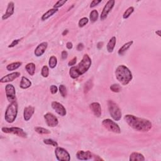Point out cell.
<instances>
[{
	"label": "cell",
	"instance_id": "obj_23",
	"mask_svg": "<svg viewBox=\"0 0 161 161\" xmlns=\"http://www.w3.org/2000/svg\"><path fill=\"white\" fill-rule=\"evenodd\" d=\"M58 11H59L58 9H55V8H52V9L49 10L47 11V12H45L44 15H42V21L47 20L52 17V15H54L55 13H56Z\"/></svg>",
	"mask_w": 161,
	"mask_h": 161
},
{
	"label": "cell",
	"instance_id": "obj_26",
	"mask_svg": "<svg viewBox=\"0 0 161 161\" xmlns=\"http://www.w3.org/2000/svg\"><path fill=\"white\" fill-rule=\"evenodd\" d=\"M35 131L37 133H39V134H50L51 133L50 131L48 129H46L44 128H42L40 127H36L34 128Z\"/></svg>",
	"mask_w": 161,
	"mask_h": 161
},
{
	"label": "cell",
	"instance_id": "obj_41",
	"mask_svg": "<svg viewBox=\"0 0 161 161\" xmlns=\"http://www.w3.org/2000/svg\"><path fill=\"white\" fill-rule=\"evenodd\" d=\"M68 52L66 50H63L61 53V57L63 60L64 59H66L67 58H68Z\"/></svg>",
	"mask_w": 161,
	"mask_h": 161
},
{
	"label": "cell",
	"instance_id": "obj_22",
	"mask_svg": "<svg viewBox=\"0 0 161 161\" xmlns=\"http://www.w3.org/2000/svg\"><path fill=\"white\" fill-rule=\"evenodd\" d=\"M116 42V38L115 37H113L110 39V40H109L108 43L107 44V50L109 53L113 52V51L114 50V49H115V47Z\"/></svg>",
	"mask_w": 161,
	"mask_h": 161
},
{
	"label": "cell",
	"instance_id": "obj_32",
	"mask_svg": "<svg viewBox=\"0 0 161 161\" xmlns=\"http://www.w3.org/2000/svg\"><path fill=\"white\" fill-rule=\"evenodd\" d=\"M41 75L44 77H47L49 75V69L47 66H44L42 68Z\"/></svg>",
	"mask_w": 161,
	"mask_h": 161
},
{
	"label": "cell",
	"instance_id": "obj_31",
	"mask_svg": "<svg viewBox=\"0 0 161 161\" xmlns=\"http://www.w3.org/2000/svg\"><path fill=\"white\" fill-rule=\"evenodd\" d=\"M111 91L114 93H119L121 91V88L118 84H113L109 87Z\"/></svg>",
	"mask_w": 161,
	"mask_h": 161
},
{
	"label": "cell",
	"instance_id": "obj_10",
	"mask_svg": "<svg viewBox=\"0 0 161 161\" xmlns=\"http://www.w3.org/2000/svg\"><path fill=\"white\" fill-rule=\"evenodd\" d=\"M115 0H109V1H107V4H106L105 7L103 8V11L101 13L100 15V19L101 20H104L108 17V15L109 13V12L112 11L113 8L115 5Z\"/></svg>",
	"mask_w": 161,
	"mask_h": 161
},
{
	"label": "cell",
	"instance_id": "obj_39",
	"mask_svg": "<svg viewBox=\"0 0 161 161\" xmlns=\"http://www.w3.org/2000/svg\"><path fill=\"white\" fill-rule=\"evenodd\" d=\"M20 39H18V40H14L12 43H11V44H10V45L8 46V47L9 48H12V47H14L15 45H17L18 44H19V42H20Z\"/></svg>",
	"mask_w": 161,
	"mask_h": 161
},
{
	"label": "cell",
	"instance_id": "obj_8",
	"mask_svg": "<svg viewBox=\"0 0 161 161\" xmlns=\"http://www.w3.org/2000/svg\"><path fill=\"white\" fill-rule=\"evenodd\" d=\"M55 154H56V158L58 160L69 161L70 159L69 153L64 148L57 147L55 149Z\"/></svg>",
	"mask_w": 161,
	"mask_h": 161
},
{
	"label": "cell",
	"instance_id": "obj_43",
	"mask_svg": "<svg viewBox=\"0 0 161 161\" xmlns=\"http://www.w3.org/2000/svg\"><path fill=\"white\" fill-rule=\"evenodd\" d=\"M66 47L68 48V49H69V50L72 49V47H73L72 43L70 42H68V43H67V44H66Z\"/></svg>",
	"mask_w": 161,
	"mask_h": 161
},
{
	"label": "cell",
	"instance_id": "obj_25",
	"mask_svg": "<svg viewBox=\"0 0 161 161\" xmlns=\"http://www.w3.org/2000/svg\"><path fill=\"white\" fill-rule=\"evenodd\" d=\"M22 63L20 62H13V63H11L8 65L6 66V69L9 71H13V70H17L20 67L22 66Z\"/></svg>",
	"mask_w": 161,
	"mask_h": 161
},
{
	"label": "cell",
	"instance_id": "obj_20",
	"mask_svg": "<svg viewBox=\"0 0 161 161\" xmlns=\"http://www.w3.org/2000/svg\"><path fill=\"white\" fill-rule=\"evenodd\" d=\"M31 86H32V82H31L28 78L23 76L22 77L20 84V87L22 89H26L29 88Z\"/></svg>",
	"mask_w": 161,
	"mask_h": 161
},
{
	"label": "cell",
	"instance_id": "obj_14",
	"mask_svg": "<svg viewBox=\"0 0 161 161\" xmlns=\"http://www.w3.org/2000/svg\"><path fill=\"white\" fill-rule=\"evenodd\" d=\"M21 74L19 72H14L9 74H7L6 76H4L2 77L1 80H0V82L1 83H5V82H12L15 79H16L17 78L20 76Z\"/></svg>",
	"mask_w": 161,
	"mask_h": 161
},
{
	"label": "cell",
	"instance_id": "obj_12",
	"mask_svg": "<svg viewBox=\"0 0 161 161\" xmlns=\"http://www.w3.org/2000/svg\"><path fill=\"white\" fill-rule=\"evenodd\" d=\"M51 106H52V108L56 111L58 115H59L61 116H64L66 115V109L64 106L60 103L57 101H53L52 104H51Z\"/></svg>",
	"mask_w": 161,
	"mask_h": 161
},
{
	"label": "cell",
	"instance_id": "obj_40",
	"mask_svg": "<svg viewBox=\"0 0 161 161\" xmlns=\"http://www.w3.org/2000/svg\"><path fill=\"white\" fill-rule=\"evenodd\" d=\"M76 62H77V57H74L71 61L69 62L68 66H74V65L76 64Z\"/></svg>",
	"mask_w": 161,
	"mask_h": 161
},
{
	"label": "cell",
	"instance_id": "obj_44",
	"mask_svg": "<svg viewBox=\"0 0 161 161\" xmlns=\"http://www.w3.org/2000/svg\"><path fill=\"white\" fill-rule=\"evenodd\" d=\"M103 42H100L98 43L97 48L98 49H101L102 47H103Z\"/></svg>",
	"mask_w": 161,
	"mask_h": 161
},
{
	"label": "cell",
	"instance_id": "obj_30",
	"mask_svg": "<svg viewBox=\"0 0 161 161\" xmlns=\"http://www.w3.org/2000/svg\"><path fill=\"white\" fill-rule=\"evenodd\" d=\"M93 82L91 80H89L88 81H87V82L85 84L84 87V93H88L90 89H91L93 87Z\"/></svg>",
	"mask_w": 161,
	"mask_h": 161
},
{
	"label": "cell",
	"instance_id": "obj_35",
	"mask_svg": "<svg viewBox=\"0 0 161 161\" xmlns=\"http://www.w3.org/2000/svg\"><path fill=\"white\" fill-rule=\"evenodd\" d=\"M59 92L61 96L63 98H66L67 96V89L66 88V86L63 84H61L59 86Z\"/></svg>",
	"mask_w": 161,
	"mask_h": 161
},
{
	"label": "cell",
	"instance_id": "obj_45",
	"mask_svg": "<svg viewBox=\"0 0 161 161\" xmlns=\"http://www.w3.org/2000/svg\"><path fill=\"white\" fill-rule=\"evenodd\" d=\"M68 33H69V30H65L63 32V33H62V35H63V36H65V35H68Z\"/></svg>",
	"mask_w": 161,
	"mask_h": 161
},
{
	"label": "cell",
	"instance_id": "obj_4",
	"mask_svg": "<svg viewBox=\"0 0 161 161\" xmlns=\"http://www.w3.org/2000/svg\"><path fill=\"white\" fill-rule=\"evenodd\" d=\"M18 114V104L16 101L11 103L7 107L5 114V119L9 123H12L17 118Z\"/></svg>",
	"mask_w": 161,
	"mask_h": 161
},
{
	"label": "cell",
	"instance_id": "obj_33",
	"mask_svg": "<svg viewBox=\"0 0 161 161\" xmlns=\"http://www.w3.org/2000/svg\"><path fill=\"white\" fill-rule=\"evenodd\" d=\"M44 143L46 145H52L54 147H58V143L52 139H44Z\"/></svg>",
	"mask_w": 161,
	"mask_h": 161
},
{
	"label": "cell",
	"instance_id": "obj_42",
	"mask_svg": "<svg viewBox=\"0 0 161 161\" xmlns=\"http://www.w3.org/2000/svg\"><path fill=\"white\" fill-rule=\"evenodd\" d=\"M84 45L82 43H79V44H78V45H77V50L78 51H82L84 49Z\"/></svg>",
	"mask_w": 161,
	"mask_h": 161
},
{
	"label": "cell",
	"instance_id": "obj_5",
	"mask_svg": "<svg viewBox=\"0 0 161 161\" xmlns=\"http://www.w3.org/2000/svg\"><path fill=\"white\" fill-rule=\"evenodd\" d=\"M108 108L109 115L115 121H120L121 118L122 113L121 109L115 101L113 100H109L108 101Z\"/></svg>",
	"mask_w": 161,
	"mask_h": 161
},
{
	"label": "cell",
	"instance_id": "obj_37",
	"mask_svg": "<svg viewBox=\"0 0 161 161\" xmlns=\"http://www.w3.org/2000/svg\"><path fill=\"white\" fill-rule=\"evenodd\" d=\"M50 91L52 95H55V94H56L58 91V88L56 85H52L50 86Z\"/></svg>",
	"mask_w": 161,
	"mask_h": 161
},
{
	"label": "cell",
	"instance_id": "obj_27",
	"mask_svg": "<svg viewBox=\"0 0 161 161\" xmlns=\"http://www.w3.org/2000/svg\"><path fill=\"white\" fill-rule=\"evenodd\" d=\"M98 17H99V13L98 11L96 10H93L89 15V19L91 22H95L98 20Z\"/></svg>",
	"mask_w": 161,
	"mask_h": 161
},
{
	"label": "cell",
	"instance_id": "obj_36",
	"mask_svg": "<svg viewBox=\"0 0 161 161\" xmlns=\"http://www.w3.org/2000/svg\"><path fill=\"white\" fill-rule=\"evenodd\" d=\"M66 2H67V0H59V1H58L54 5V8H55V9H58V8H61V6H63Z\"/></svg>",
	"mask_w": 161,
	"mask_h": 161
},
{
	"label": "cell",
	"instance_id": "obj_46",
	"mask_svg": "<svg viewBox=\"0 0 161 161\" xmlns=\"http://www.w3.org/2000/svg\"><path fill=\"white\" fill-rule=\"evenodd\" d=\"M155 33H156V34H158L159 37H160V36H161V35H160V30H158V31H156V32H155Z\"/></svg>",
	"mask_w": 161,
	"mask_h": 161
},
{
	"label": "cell",
	"instance_id": "obj_18",
	"mask_svg": "<svg viewBox=\"0 0 161 161\" xmlns=\"http://www.w3.org/2000/svg\"><path fill=\"white\" fill-rule=\"evenodd\" d=\"M35 112V108L32 106H29L24 109L23 112V118L25 121H29L31 118L32 117Z\"/></svg>",
	"mask_w": 161,
	"mask_h": 161
},
{
	"label": "cell",
	"instance_id": "obj_28",
	"mask_svg": "<svg viewBox=\"0 0 161 161\" xmlns=\"http://www.w3.org/2000/svg\"><path fill=\"white\" fill-rule=\"evenodd\" d=\"M57 64V59L55 56H51L49 59V65L50 68L54 69L56 67Z\"/></svg>",
	"mask_w": 161,
	"mask_h": 161
},
{
	"label": "cell",
	"instance_id": "obj_19",
	"mask_svg": "<svg viewBox=\"0 0 161 161\" xmlns=\"http://www.w3.org/2000/svg\"><path fill=\"white\" fill-rule=\"evenodd\" d=\"M133 44V41L132 40L125 43V44H123L120 48L118 51V55H120V56H123V55L128 50V49Z\"/></svg>",
	"mask_w": 161,
	"mask_h": 161
},
{
	"label": "cell",
	"instance_id": "obj_7",
	"mask_svg": "<svg viewBox=\"0 0 161 161\" xmlns=\"http://www.w3.org/2000/svg\"><path fill=\"white\" fill-rule=\"evenodd\" d=\"M1 131L5 133H11V134L16 135L18 137H22V138H26L27 134L21 128L19 127H3Z\"/></svg>",
	"mask_w": 161,
	"mask_h": 161
},
{
	"label": "cell",
	"instance_id": "obj_21",
	"mask_svg": "<svg viewBox=\"0 0 161 161\" xmlns=\"http://www.w3.org/2000/svg\"><path fill=\"white\" fill-rule=\"evenodd\" d=\"M129 160L130 161H135V160L144 161L145 160V158L142 154H140V153L133 152L130 154V155Z\"/></svg>",
	"mask_w": 161,
	"mask_h": 161
},
{
	"label": "cell",
	"instance_id": "obj_1",
	"mask_svg": "<svg viewBox=\"0 0 161 161\" xmlns=\"http://www.w3.org/2000/svg\"><path fill=\"white\" fill-rule=\"evenodd\" d=\"M124 120L130 127L139 132H148L152 128L151 121L132 115H126Z\"/></svg>",
	"mask_w": 161,
	"mask_h": 161
},
{
	"label": "cell",
	"instance_id": "obj_6",
	"mask_svg": "<svg viewBox=\"0 0 161 161\" xmlns=\"http://www.w3.org/2000/svg\"><path fill=\"white\" fill-rule=\"evenodd\" d=\"M102 125H103V126L106 129H107L109 132H112L115 133H121V129L118 126V125L111 119L107 118L103 120V121H102Z\"/></svg>",
	"mask_w": 161,
	"mask_h": 161
},
{
	"label": "cell",
	"instance_id": "obj_17",
	"mask_svg": "<svg viewBox=\"0 0 161 161\" xmlns=\"http://www.w3.org/2000/svg\"><path fill=\"white\" fill-rule=\"evenodd\" d=\"M90 109H91L93 113L96 117H100L101 115V107L99 103L94 102L89 105Z\"/></svg>",
	"mask_w": 161,
	"mask_h": 161
},
{
	"label": "cell",
	"instance_id": "obj_9",
	"mask_svg": "<svg viewBox=\"0 0 161 161\" xmlns=\"http://www.w3.org/2000/svg\"><path fill=\"white\" fill-rule=\"evenodd\" d=\"M5 92L7 100L10 103L16 100V91L13 85L11 84H7L5 87Z\"/></svg>",
	"mask_w": 161,
	"mask_h": 161
},
{
	"label": "cell",
	"instance_id": "obj_15",
	"mask_svg": "<svg viewBox=\"0 0 161 161\" xmlns=\"http://www.w3.org/2000/svg\"><path fill=\"white\" fill-rule=\"evenodd\" d=\"M15 12V4L13 1H10L8 4L7 9L5 15H3L2 19L3 20H6L8 18L12 16Z\"/></svg>",
	"mask_w": 161,
	"mask_h": 161
},
{
	"label": "cell",
	"instance_id": "obj_34",
	"mask_svg": "<svg viewBox=\"0 0 161 161\" xmlns=\"http://www.w3.org/2000/svg\"><path fill=\"white\" fill-rule=\"evenodd\" d=\"M88 22H89V19L88 18L86 17L82 18L79 21L78 25H79V27H80V28H82V27H84L86 25H87Z\"/></svg>",
	"mask_w": 161,
	"mask_h": 161
},
{
	"label": "cell",
	"instance_id": "obj_24",
	"mask_svg": "<svg viewBox=\"0 0 161 161\" xmlns=\"http://www.w3.org/2000/svg\"><path fill=\"white\" fill-rule=\"evenodd\" d=\"M35 64L33 62H30V63L27 64L25 66V69L26 72H28L30 76H33L35 72Z\"/></svg>",
	"mask_w": 161,
	"mask_h": 161
},
{
	"label": "cell",
	"instance_id": "obj_29",
	"mask_svg": "<svg viewBox=\"0 0 161 161\" xmlns=\"http://www.w3.org/2000/svg\"><path fill=\"white\" fill-rule=\"evenodd\" d=\"M133 11H134V8H133V6L129 7L127 9V10L125 11L123 15V19L128 18L130 17V15L133 13Z\"/></svg>",
	"mask_w": 161,
	"mask_h": 161
},
{
	"label": "cell",
	"instance_id": "obj_2",
	"mask_svg": "<svg viewBox=\"0 0 161 161\" xmlns=\"http://www.w3.org/2000/svg\"><path fill=\"white\" fill-rule=\"evenodd\" d=\"M92 64L91 58L88 54H85L82 61L76 66H72L69 70V75L72 79H77L88 71Z\"/></svg>",
	"mask_w": 161,
	"mask_h": 161
},
{
	"label": "cell",
	"instance_id": "obj_3",
	"mask_svg": "<svg viewBox=\"0 0 161 161\" xmlns=\"http://www.w3.org/2000/svg\"><path fill=\"white\" fill-rule=\"evenodd\" d=\"M115 76L116 79L123 86L128 84L133 79L132 73L130 70L124 65L118 66L115 70Z\"/></svg>",
	"mask_w": 161,
	"mask_h": 161
},
{
	"label": "cell",
	"instance_id": "obj_38",
	"mask_svg": "<svg viewBox=\"0 0 161 161\" xmlns=\"http://www.w3.org/2000/svg\"><path fill=\"white\" fill-rule=\"evenodd\" d=\"M101 2V0H93V1L91 3V4H90V8L95 7Z\"/></svg>",
	"mask_w": 161,
	"mask_h": 161
},
{
	"label": "cell",
	"instance_id": "obj_13",
	"mask_svg": "<svg viewBox=\"0 0 161 161\" xmlns=\"http://www.w3.org/2000/svg\"><path fill=\"white\" fill-rule=\"evenodd\" d=\"M93 154L89 151H79L76 153V158L80 160H88L93 158Z\"/></svg>",
	"mask_w": 161,
	"mask_h": 161
},
{
	"label": "cell",
	"instance_id": "obj_11",
	"mask_svg": "<svg viewBox=\"0 0 161 161\" xmlns=\"http://www.w3.org/2000/svg\"><path fill=\"white\" fill-rule=\"evenodd\" d=\"M44 119L47 126L50 127H56L59 123V120L57 118L53 115L52 113H47L44 115Z\"/></svg>",
	"mask_w": 161,
	"mask_h": 161
},
{
	"label": "cell",
	"instance_id": "obj_16",
	"mask_svg": "<svg viewBox=\"0 0 161 161\" xmlns=\"http://www.w3.org/2000/svg\"><path fill=\"white\" fill-rule=\"evenodd\" d=\"M47 47H48L47 42H42L41 44H39L34 51V54L35 55V56L37 57L42 56V55L45 53L47 48Z\"/></svg>",
	"mask_w": 161,
	"mask_h": 161
}]
</instances>
